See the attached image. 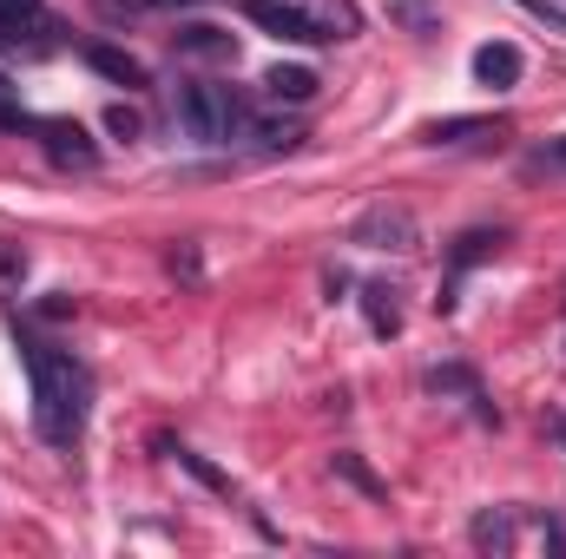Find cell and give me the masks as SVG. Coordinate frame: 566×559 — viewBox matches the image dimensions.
Here are the masks:
<instances>
[{
    "instance_id": "603a6c76",
    "label": "cell",
    "mask_w": 566,
    "mask_h": 559,
    "mask_svg": "<svg viewBox=\"0 0 566 559\" xmlns=\"http://www.w3.org/2000/svg\"><path fill=\"white\" fill-rule=\"evenodd\" d=\"M389 13H396V20H409L416 33H434V20H428V0H396Z\"/></svg>"
},
{
    "instance_id": "6da1fadb",
    "label": "cell",
    "mask_w": 566,
    "mask_h": 559,
    "mask_svg": "<svg viewBox=\"0 0 566 559\" xmlns=\"http://www.w3.org/2000/svg\"><path fill=\"white\" fill-rule=\"evenodd\" d=\"M13 349H20V369L33 382V428L46 447H73L86 434V415H93V376L73 349L46 342L40 329H13Z\"/></svg>"
},
{
    "instance_id": "4fadbf2b",
    "label": "cell",
    "mask_w": 566,
    "mask_h": 559,
    "mask_svg": "<svg viewBox=\"0 0 566 559\" xmlns=\"http://www.w3.org/2000/svg\"><path fill=\"white\" fill-rule=\"evenodd\" d=\"M316 86H323V80H316L310 66H271V73H264V99H277V106H310Z\"/></svg>"
},
{
    "instance_id": "7402d4cb",
    "label": "cell",
    "mask_w": 566,
    "mask_h": 559,
    "mask_svg": "<svg viewBox=\"0 0 566 559\" xmlns=\"http://www.w3.org/2000/svg\"><path fill=\"white\" fill-rule=\"evenodd\" d=\"M527 171H560V178H566V133H560V139L541 145V151L527 158Z\"/></svg>"
},
{
    "instance_id": "ffe728a7",
    "label": "cell",
    "mask_w": 566,
    "mask_h": 559,
    "mask_svg": "<svg viewBox=\"0 0 566 559\" xmlns=\"http://www.w3.org/2000/svg\"><path fill=\"white\" fill-rule=\"evenodd\" d=\"M106 133H113V139H145V119L139 113H133V106H106Z\"/></svg>"
},
{
    "instance_id": "5b68a950",
    "label": "cell",
    "mask_w": 566,
    "mask_h": 559,
    "mask_svg": "<svg viewBox=\"0 0 566 559\" xmlns=\"http://www.w3.org/2000/svg\"><path fill=\"white\" fill-rule=\"evenodd\" d=\"M507 251V231H461L454 244H448V283H441V296H434V309H454V289L461 277L474 271V264H488V257H501Z\"/></svg>"
},
{
    "instance_id": "7a4b0ae2",
    "label": "cell",
    "mask_w": 566,
    "mask_h": 559,
    "mask_svg": "<svg viewBox=\"0 0 566 559\" xmlns=\"http://www.w3.org/2000/svg\"><path fill=\"white\" fill-rule=\"evenodd\" d=\"M171 113H178L185 139H198V145L251 139V99H244L238 86H218V80H178Z\"/></svg>"
},
{
    "instance_id": "277c9868",
    "label": "cell",
    "mask_w": 566,
    "mask_h": 559,
    "mask_svg": "<svg viewBox=\"0 0 566 559\" xmlns=\"http://www.w3.org/2000/svg\"><path fill=\"white\" fill-rule=\"evenodd\" d=\"M416 211L409 204H369L363 218H356V231H349V244H363V251H416Z\"/></svg>"
},
{
    "instance_id": "4316f807",
    "label": "cell",
    "mask_w": 566,
    "mask_h": 559,
    "mask_svg": "<svg viewBox=\"0 0 566 559\" xmlns=\"http://www.w3.org/2000/svg\"><path fill=\"white\" fill-rule=\"evenodd\" d=\"M547 434H560L566 441V415H547Z\"/></svg>"
},
{
    "instance_id": "cb8c5ba5",
    "label": "cell",
    "mask_w": 566,
    "mask_h": 559,
    "mask_svg": "<svg viewBox=\"0 0 566 559\" xmlns=\"http://www.w3.org/2000/svg\"><path fill=\"white\" fill-rule=\"evenodd\" d=\"M514 7H527L534 20H547V27H560L566 33V0H514Z\"/></svg>"
},
{
    "instance_id": "ba28073f",
    "label": "cell",
    "mask_w": 566,
    "mask_h": 559,
    "mask_svg": "<svg viewBox=\"0 0 566 559\" xmlns=\"http://www.w3.org/2000/svg\"><path fill=\"white\" fill-rule=\"evenodd\" d=\"M521 73H527V60H521V46H514V40H488V46H474V80H481L488 93L521 86Z\"/></svg>"
},
{
    "instance_id": "484cf974",
    "label": "cell",
    "mask_w": 566,
    "mask_h": 559,
    "mask_svg": "<svg viewBox=\"0 0 566 559\" xmlns=\"http://www.w3.org/2000/svg\"><path fill=\"white\" fill-rule=\"evenodd\" d=\"M40 316H46V323H60V316H73V296H66V289H53V296L40 303Z\"/></svg>"
},
{
    "instance_id": "ac0fdd59",
    "label": "cell",
    "mask_w": 566,
    "mask_h": 559,
    "mask_svg": "<svg viewBox=\"0 0 566 559\" xmlns=\"http://www.w3.org/2000/svg\"><path fill=\"white\" fill-rule=\"evenodd\" d=\"M336 474H343V481H349V487H363V494H369V500H382V494H389V487H382V481H376V474H369V467H363V461H356V454H336Z\"/></svg>"
},
{
    "instance_id": "2e32d148",
    "label": "cell",
    "mask_w": 566,
    "mask_h": 559,
    "mask_svg": "<svg viewBox=\"0 0 566 559\" xmlns=\"http://www.w3.org/2000/svg\"><path fill=\"white\" fill-rule=\"evenodd\" d=\"M20 283H27V251L0 238V303H13V296H20Z\"/></svg>"
},
{
    "instance_id": "d6986e66",
    "label": "cell",
    "mask_w": 566,
    "mask_h": 559,
    "mask_svg": "<svg viewBox=\"0 0 566 559\" xmlns=\"http://www.w3.org/2000/svg\"><path fill=\"white\" fill-rule=\"evenodd\" d=\"M251 139H258V151H296L303 133H296V126H258V119H251Z\"/></svg>"
},
{
    "instance_id": "52a82bcc",
    "label": "cell",
    "mask_w": 566,
    "mask_h": 559,
    "mask_svg": "<svg viewBox=\"0 0 566 559\" xmlns=\"http://www.w3.org/2000/svg\"><path fill=\"white\" fill-rule=\"evenodd\" d=\"M422 395H454V402H474V415L481 421H501L494 409H488V389H481V376L468 369V362H434V369H422Z\"/></svg>"
},
{
    "instance_id": "30bf717a",
    "label": "cell",
    "mask_w": 566,
    "mask_h": 559,
    "mask_svg": "<svg viewBox=\"0 0 566 559\" xmlns=\"http://www.w3.org/2000/svg\"><path fill=\"white\" fill-rule=\"evenodd\" d=\"M468 540H474V553H514V547H521V507H488V514H474Z\"/></svg>"
},
{
    "instance_id": "5bb4252c",
    "label": "cell",
    "mask_w": 566,
    "mask_h": 559,
    "mask_svg": "<svg viewBox=\"0 0 566 559\" xmlns=\"http://www.w3.org/2000/svg\"><path fill=\"white\" fill-rule=\"evenodd\" d=\"M363 316L376 336H396L402 329V289L396 283H363Z\"/></svg>"
},
{
    "instance_id": "7c38bea8",
    "label": "cell",
    "mask_w": 566,
    "mask_h": 559,
    "mask_svg": "<svg viewBox=\"0 0 566 559\" xmlns=\"http://www.w3.org/2000/svg\"><path fill=\"white\" fill-rule=\"evenodd\" d=\"M171 53H178V60H231L238 46H231V33H224V27L191 20V27H178V33H171Z\"/></svg>"
},
{
    "instance_id": "d4e9b609",
    "label": "cell",
    "mask_w": 566,
    "mask_h": 559,
    "mask_svg": "<svg viewBox=\"0 0 566 559\" xmlns=\"http://www.w3.org/2000/svg\"><path fill=\"white\" fill-rule=\"evenodd\" d=\"M33 13H46V7H40V0H0V33L20 27V20H33Z\"/></svg>"
},
{
    "instance_id": "e0dca14e",
    "label": "cell",
    "mask_w": 566,
    "mask_h": 559,
    "mask_svg": "<svg viewBox=\"0 0 566 559\" xmlns=\"http://www.w3.org/2000/svg\"><path fill=\"white\" fill-rule=\"evenodd\" d=\"M165 454H171V461H178L185 474H198L205 487H218V494H231V474H218V467H211L205 454H191V447H171V441H165Z\"/></svg>"
},
{
    "instance_id": "9a60e30c",
    "label": "cell",
    "mask_w": 566,
    "mask_h": 559,
    "mask_svg": "<svg viewBox=\"0 0 566 559\" xmlns=\"http://www.w3.org/2000/svg\"><path fill=\"white\" fill-rule=\"evenodd\" d=\"M185 7H205V0H99L106 20H139V13H185Z\"/></svg>"
},
{
    "instance_id": "3957f363",
    "label": "cell",
    "mask_w": 566,
    "mask_h": 559,
    "mask_svg": "<svg viewBox=\"0 0 566 559\" xmlns=\"http://www.w3.org/2000/svg\"><path fill=\"white\" fill-rule=\"evenodd\" d=\"M244 20H251L258 33L283 40V46H323V40H336L303 0H244Z\"/></svg>"
},
{
    "instance_id": "9c48e42d",
    "label": "cell",
    "mask_w": 566,
    "mask_h": 559,
    "mask_svg": "<svg viewBox=\"0 0 566 559\" xmlns=\"http://www.w3.org/2000/svg\"><path fill=\"white\" fill-rule=\"evenodd\" d=\"M80 60L99 73V80H113V86H126V93H139L151 86V73H145V60H133L126 46H106V40H93V46H80Z\"/></svg>"
},
{
    "instance_id": "8992f818",
    "label": "cell",
    "mask_w": 566,
    "mask_h": 559,
    "mask_svg": "<svg viewBox=\"0 0 566 559\" xmlns=\"http://www.w3.org/2000/svg\"><path fill=\"white\" fill-rule=\"evenodd\" d=\"M33 139H40V151L53 165H73V171H93L99 165V145L86 139L80 119H33Z\"/></svg>"
},
{
    "instance_id": "44dd1931",
    "label": "cell",
    "mask_w": 566,
    "mask_h": 559,
    "mask_svg": "<svg viewBox=\"0 0 566 559\" xmlns=\"http://www.w3.org/2000/svg\"><path fill=\"white\" fill-rule=\"evenodd\" d=\"M0 126H7V133H33V113H20V99H13V86H7V73H0Z\"/></svg>"
},
{
    "instance_id": "8fae6325",
    "label": "cell",
    "mask_w": 566,
    "mask_h": 559,
    "mask_svg": "<svg viewBox=\"0 0 566 559\" xmlns=\"http://www.w3.org/2000/svg\"><path fill=\"white\" fill-rule=\"evenodd\" d=\"M507 119H488V113H454V119H428L422 145H468V139H494Z\"/></svg>"
}]
</instances>
